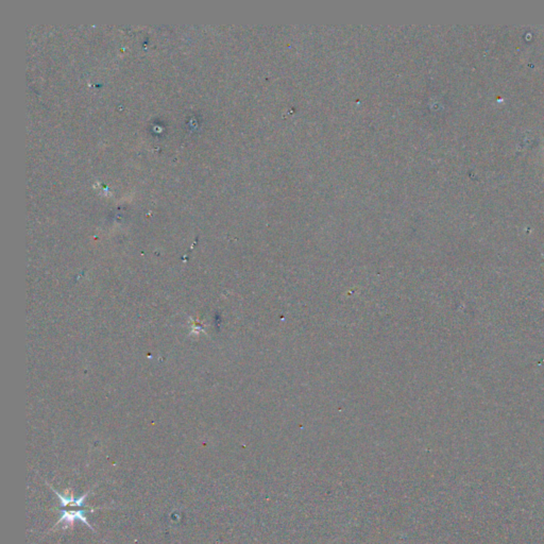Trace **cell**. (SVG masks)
Wrapping results in <instances>:
<instances>
[{"label": "cell", "instance_id": "cell-1", "mask_svg": "<svg viewBox=\"0 0 544 544\" xmlns=\"http://www.w3.org/2000/svg\"><path fill=\"white\" fill-rule=\"evenodd\" d=\"M48 486L55 491V495H57V497H59L60 501H61L62 517L61 519L58 521L55 526H59L60 523L64 522V528H66L67 526H74L75 521L80 520L82 521L83 523H86L88 528L94 530V528L90 526V523L86 520V512H92V511H95L96 509L86 506V505L84 504V501H86V497H88L90 491L86 493V495H83L82 497H79V499H75L74 493H71L69 497H63V495L58 493L57 490H55V488L51 487V485Z\"/></svg>", "mask_w": 544, "mask_h": 544}]
</instances>
